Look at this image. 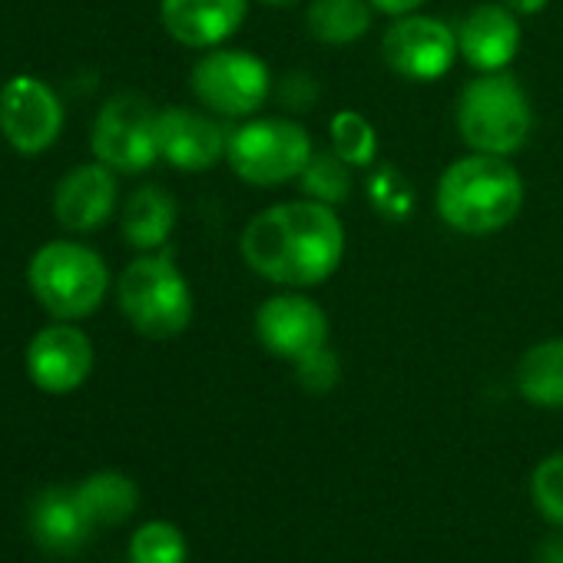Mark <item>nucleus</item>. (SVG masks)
<instances>
[{"label":"nucleus","instance_id":"obj_1","mask_svg":"<svg viewBox=\"0 0 563 563\" xmlns=\"http://www.w3.org/2000/svg\"><path fill=\"white\" fill-rule=\"evenodd\" d=\"M345 222L335 206L319 199H286L258 209L242 235V262L278 289H316L345 258Z\"/></svg>","mask_w":563,"mask_h":563},{"label":"nucleus","instance_id":"obj_14","mask_svg":"<svg viewBox=\"0 0 563 563\" xmlns=\"http://www.w3.org/2000/svg\"><path fill=\"white\" fill-rule=\"evenodd\" d=\"M457 34V54L461 60L477 70V74H500L514 64V57L520 54V18L497 4H477L474 11H467L461 18V24L454 27Z\"/></svg>","mask_w":563,"mask_h":563},{"label":"nucleus","instance_id":"obj_3","mask_svg":"<svg viewBox=\"0 0 563 563\" xmlns=\"http://www.w3.org/2000/svg\"><path fill=\"white\" fill-rule=\"evenodd\" d=\"M117 306L130 329L153 342L183 335L196 312L189 278L166 249L140 252L123 268L117 278Z\"/></svg>","mask_w":563,"mask_h":563},{"label":"nucleus","instance_id":"obj_21","mask_svg":"<svg viewBox=\"0 0 563 563\" xmlns=\"http://www.w3.org/2000/svg\"><path fill=\"white\" fill-rule=\"evenodd\" d=\"M74 494L93 527H120L140 507V487L123 471H97L80 481Z\"/></svg>","mask_w":563,"mask_h":563},{"label":"nucleus","instance_id":"obj_10","mask_svg":"<svg viewBox=\"0 0 563 563\" xmlns=\"http://www.w3.org/2000/svg\"><path fill=\"white\" fill-rule=\"evenodd\" d=\"M252 332L272 358L296 365L309 352L329 345L332 329H329V312L316 299L302 296V289H282L265 302H258Z\"/></svg>","mask_w":563,"mask_h":563},{"label":"nucleus","instance_id":"obj_28","mask_svg":"<svg viewBox=\"0 0 563 563\" xmlns=\"http://www.w3.org/2000/svg\"><path fill=\"white\" fill-rule=\"evenodd\" d=\"M319 100V80L312 74H289L286 80L278 84V103L286 110H296V113H306L309 107H316Z\"/></svg>","mask_w":563,"mask_h":563},{"label":"nucleus","instance_id":"obj_15","mask_svg":"<svg viewBox=\"0 0 563 563\" xmlns=\"http://www.w3.org/2000/svg\"><path fill=\"white\" fill-rule=\"evenodd\" d=\"M110 166L100 159L74 166L54 189V216L70 232H93L103 229L117 206H120V186Z\"/></svg>","mask_w":563,"mask_h":563},{"label":"nucleus","instance_id":"obj_32","mask_svg":"<svg viewBox=\"0 0 563 563\" xmlns=\"http://www.w3.org/2000/svg\"><path fill=\"white\" fill-rule=\"evenodd\" d=\"M255 4H262V8H272V11H289V8L302 4V0H255Z\"/></svg>","mask_w":563,"mask_h":563},{"label":"nucleus","instance_id":"obj_2","mask_svg":"<svg viewBox=\"0 0 563 563\" xmlns=\"http://www.w3.org/2000/svg\"><path fill=\"white\" fill-rule=\"evenodd\" d=\"M523 176L507 156L467 153L434 183V212L457 235H494L523 209Z\"/></svg>","mask_w":563,"mask_h":563},{"label":"nucleus","instance_id":"obj_23","mask_svg":"<svg viewBox=\"0 0 563 563\" xmlns=\"http://www.w3.org/2000/svg\"><path fill=\"white\" fill-rule=\"evenodd\" d=\"M299 183L309 199H319V202L339 209L352 196V166L335 150H322V153L316 150L309 166L302 169Z\"/></svg>","mask_w":563,"mask_h":563},{"label":"nucleus","instance_id":"obj_20","mask_svg":"<svg viewBox=\"0 0 563 563\" xmlns=\"http://www.w3.org/2000/svg\"><path fill=\"white\" fill-rule=\"evenodd\" d=\"M375 14L368 0H309L306 31L316 44L352 47L368 37Z\"/></svg>","mask_w":563,"mask_h":563},{"label":"nucleus","instance_id":"obj_29","mask_svg":"<svg viewBox=\"0 0 563 563\" xmlns=\"http://www.w3.org/2000/svg\"><path fill=\"white\" fill-rule=\"evenodd\" d=\"M533 563H563V530L553 527V533L540 540V547L533 553Z\"/></svg>","mask_w":563,"mask_h":563},{"label":"nucleus","instance_id":"obj_5","mask_svg":"<svg viewBox=\"0 0 563 563\" xmlns=\"http://www.w3.org/2000/svg\"><path fill=\"white\" fill-rule=\"evenodd\" d=\"M457 133L471 153L514 156L533 133V107L527 90L507 74H481L457 97Z\"/></svg>","mask_w":563,"mask_h":563},{"label":"nucleus","instance_id":"obj_12","mask_svg":"<svg viewBox=\"0 0 563 563\" xmlns=\"http://www.w3.org/2000/svg\"><path fill=\"white\" fill-rule=\"evenodd\" d=\"M27 375L47 395H70L87 385L97 365L90 335L74 322L44 325L27 345Z\"/></svg>","mask_w":563,"mask_h":563},{"label":"nucleus","instance_id":"obj_26","mask_svg":"<svg viewBox=\"0 0 563 563\" xmlns=\"http://www.w3.org/2000/svg\"><path fill=\"white\" fill-rule=\"evenodd\" d=\"M296 382H299V388L306 395H329V391H335V385L342 382L339 355L329 345L309 352L306 358L296 362Z\"/></svg>","mask_w":563,"mask_h":563},{"label":"nucleus","instance_id":"obj_11","mask_svg":"<svg viewBox=\"0 0 563 563\" xmlns=\"http://www.w3.org/2000/svg\"><path fill=\"white\" fill-rule=\"evenodd\" d=\"M0 133L21 156L47 153L64 133V103L54 87L31 74L11 77L0 87Z\"/></svg>","mask_w":563,"mask_h":563},{"label":"nucleus","instance_id":"obj_8","mask_svg":"<svg viewBox=\"0 0 563 563\" xmlns=\"http://www.w3.org/2000/svg\"><path fill=\"white\" fill-rule=\"evenodd\" d=\"M156 120H159V110L146 97L140 93L110 97L100 107L93 130H90L93 156L123 176L146 173L159 159Z\"/></svg>","mask_w":563,"mask_h":563},{"label":"nucleus","instance_id":"obj_6","mask_svg":"<svg viewBox=\"0 0 563 563\" xmlns=\"http://www.w3.org/2000/svg\"><path fill=\"white\" fill-rule=\"evenodd\" d=\"M316 146L296 117H249L225 140V163L245 186L272 189L302 176Z\"/></svg>","mask_w":563,"mask_h":563},{"label":"nucleus","instance_id":"obj_22","mask_svg":"<svg viewBox=\"0 0 563 563\" xmlns=\"http://www.w3.org/2000/svg\"><path fill=\"white\" fill-rule=\"evenodd\" d=\"M329 140L352 169H365L378 159V130L358 110H339L329 120Z\"/></svg>","mask_w":563,"mask_h":563},{"label":"nucleus","instance_id":"obj_13","mask_svg":"<svg viewBox=\"0 0 563 563\" xmlns=\"http://www.w3.org/2000/svg\"><path fill=\"white\" fill-rule=\"evenodd\" d=\"M159 159L179 173H209L225 159L229 133L216 123L209 110L192 107H163L156 120Z\"/></svg>","mask_w":563,"mask_h":563},{"label":"nucleus","instance_id":"obj_25","mask_svg":"<svg viewBox=\"0 0 563 563\" xmlns=\"http://www.w3.org/2000/svg\"><path fill=\"white\" fill-rule=\"evenodd\" d=\"M530 500L550 527L563 530V451L547 454L530 471Z\"/></svg>","mask_w":563,"mask_h":563},{"label":"nucleus","instance_id":"obj_17","mask_svg":"<svg viewBox=\"0 0 563 563\" xmlns=\"http://www.w3.org/2000/svg\"><path fill=\"white\" fill-rule=\"evenodd\" d=\"M97 527L84 514L80 500L67 487L44 490L31 507V533L47 553H77Z\"/></svg>","mask_w":563,"mask_h":563},{"label":"nucleus","instance_id":"obj_30","mask_svg":"<svg viewBox=\"0 0 563 563\" xmlns=\"http://www.w3.org/2000/svg\"><path fill=\"white\" fill-rule=\"evenodd\" d=\"M368 4L378 11V14H385V18H401V14H415V11H421L428 0H368Z\"/></svg>","mask_w":563,"mask_h":563},{"label":"nucleus","instance_id":"obj_18","mask_svg":"<svg viewBox=\"0 0 563 563\" xmlns=\"http://www.w3.org/2000/svg\"><path fill=\"white\" fill-rule=\"evenodd\" d=\"M176 219H179V206L163 186H140L123 202L120 229L136 252H159L166 249Z\"/></svg>","mask_w":563,"mask_h":563},{"label":"nucleus","instance_id":"obj_9","mask_svg":"<svg viewBox=\"0 0 563 563\" xmlns=\"http://www.w3.org/2000/svg\"><path fill=\"white\" fill-rule=\"evenodd\" d=\"M457 57L461 54L454 27L424 11L391 18V24L382 34L385 67L411 84H434L448 77Z\"/></svg>","mask_w":563,"mask_h":563},{"label":"nucleus","instance_id":"obj_31","mask_svg":"<svg viewBox=\"0 0 563 563\" xmlns=\"http://www.w3.org/2000/svg\"><path fill=\"white\" fill-rule=\"evenodd\" d=\"M504 8H510L517 18H533V14H543L550 0H500Z\"/></svg>","mask_w":563,"mask_h":563},{"label":"nucleus","instance_id":"obj_4","mask_svg":"<svg viewBox=\"0 0 563 563\" xmlns=\"http://www.w3.org/2000/svg\"><path fill=\"white\" fill-rule=\"evenodd\" d=\"M27 286L37 306L57 322H84L103 306L110 292V268L97 249L54 239L31 255Z\"/></svg>","mask_w":563,"mask_h":563},{"label":"nucleus","instance_id":"obj_7","mask_svg":"<svg viewBox=\"0 0 563 563\" xmlns=\"http://www.w3.org/2000/svg\"><path fill=\"white\" fill-rule=\"evenodd\" d=\"M189 90L202 110L222 120H249L255 117L275 84L265 60L252 51L235 47H212L189 70Z\"/></svg>","mask_w":563,"mask_h":563},{"label":"nucleus","instance_id":"obj_24","mask_svg":"<svg viewBox=\"0 0 563 563\" xmlns=\"http://www.w3.org/2000/svg\"><path fill=\"white\" fill-rule=\"evenodd\" d=\"M186 533L169 520H146L130 537V563H186Z\"/></svg>","mask_w":563,"mask_h":563},{"label":"nucleus","instance_id":"obj_16","mask_svg":"<svg viewBox=\"0 0 563 563\" xmlns=\"http://www.w3.org/2000/svg\"><path fill=\"white\" fill-rule=\"evenodd\" d=\"M249 18V0H159L163 31L189 47L212 51L232 41Z\"/></svg>","mask_w":563,"mask_h":563},{"label":"nucleus","instance_id":"obj_27","mask_svg":"<svg viewBox=\"0 0 563 563\" xmlns=\"http://www.w3.org/2000/svg\"><path fill=\"white\" fill-rule=\"evenodd\" d=\"M372 202L391 216V219H405L411 212V189H405V183H398V176L391 169L378 173L372 179Z\"/></svg>","mask_w":563,"mask_h":563},{"label":"nucleus","instance_id":"obj_19","mask_svg":"<svg viewBox=\"0 0 563 563\" xmlns=\"http://www.w3.org/2000/svg\"><path fill=\"white\" fill-rule=\"evenodd\" d=\"M514 385L533 408H563V335L530 345L517 362Z\"/></svg>","mask_w":563,"mask_h":563}]
</instances>
